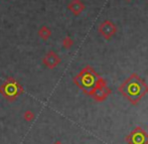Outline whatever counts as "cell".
<instances>
[{
	"mask_svg": "<svg viewBox=\"0 0 148 144\" xmlns=\"http://www.w3.org/2000/svg\"><path fill=\"white\" fill-rule=\"evenodd\" d=\"M148 91V87L141 81L136 75H132L122 86L120 87V92L127 97L131 102L136 103L141 97L145 95Z\"/></svg>",
	"mask_w": 148,
	"mask_h": 144,
	"instance_id": "cell-1",
	"label": "cell"
},
{
	"mask_svg": "<svg viewBox=\"0 0 148 144\" xmlns=\"http://www.w3.org/2000/svg\"><path fill=\"white\" fill-rule=\"evenodd\" d=\"M75 83L81 89L91 95L98 86V81H96V74L90 67H87L85 70L81 72L79 76L75 78Z\"/></svg>",
	"mask_w": 148,
	"mask_h": 144,
	"instance_id": "cell-2",
	"label": "cell"
},
{
	"mask_svg": "<svg viewBox=\"0 0 148 144\" xmlns=\"http://www.w3.org/2000/svg\"><path fill=\"white\" fill-rule=\"evenodd\" d=\"M0 93L7 101L13 102L23 93V88L13 78H9L0 86Z\"/></svg>",
	"mask_w": 148,
	"mask_h": 144,
	"instance_id": "cell-3",
	"label": "cell"
},
{
	"mask_svg": "<svg viewBox=\"0 0 148 144\" xmlns=\"http://www.w3.org/2000/svg\"><path fill=\"white\" fill-rule=\"evenodd\" d=\"M116 30H117L116 26L114 25L110 20L104 21L103 23H101V25H100V27H99V31H100V33H101V35L106 39H109L110 37L113 36V35L115 34Z\"/></svg>",
	"mask_w": 148,
	"mask_h": 144,
	"instance_id": "cell-4",
	"label": "cell"
},
{
	"mask_svg": "<svg viewBox=\"0 0 148 144\" xmlns=\"http://www.w3.org/2000/svg\"><path fill=\"white\" fill-rule=\"evenodd\" d=\"M43 64L45 67H47L49 69H53L57 66H59L60 62V58L57 53H55L53 51H49L45 56L42 60Z\"/></svg>",
	"mask_w": 148,
	"mask_h": 144,
	"instance_id": "cell-5",
	"label": "cell"
},
{
	"mask_svg": "<svg viewBox=\"0 0 148 144\" xmlns=\"http://www.w3.org/2000/svg\"><path fill=\"white\" fill-rule=\"evenodd\" d=\"M85 6L80 0H73L70 4H69V9L75 14V15H79L81 12L84 10Z\"/></svg>",
	"mask_w": 148,
	"mask_h": 144,
	"instance_id": "cell-6",
	"label": "cell"
},
{
	"mask_svg": "<svg viewBox=\"0 0 148 144\" xmlns=\"http://www.w3.org/2000/svg\"><path fill=\"white\" fill-rule=\"evenodd\" d=\"M51 30H49L47 26H42V27L39 29V36H40L41 38L47 39L49 36H51Z\"/></svg>",
	"mask_w": 148,
	"mask_h": 144,
	"instance_id": "cell-7",
	"label": "cell"
},
{
	"mask_svg": "<svg viewBox=\"0 0 148 144\" xmlns=\"http://www.w3.org/2000/svg\"><path fill=\"white\" fill-rule=\"evenodd\" d=\"M23 118L25 119V121H27V122H30V121H32L33 119H34V113H33L32 111H30V110H28V111H25L23 113Z\"/></svg>",
	"mask_w": 148,
	"mask_h": 144,
	"instance_id": "cell-8",
	"label": "cell"
},
{
	"mask_svg": "<svg viewBox=\"0 0 148 144\" xmlns=\"http://www.w3.org/2000/svg\"><path fill=\"white\" fill-rule=\"evenodd\" d=\"M72 45H73V40L70 37H66V38H64V41H62V45H64V47H66V49H70V47H72Z\"/></svg>",
	"mask_w": 148,
	"mask_h": 144,
	"instance_id": "cell-9",
	"label": "cell"
},
{
	"mask_svg": "<svg viewBox=\"0 0 148 144\" xmlns=\"http://www.w3.org/2000/svg\"><path fill=\"white\" fill-rule=\"evenodd\" d=\"M55 144H62V143H60V142H56Z\"/></svg>",
	"mask_w": 148,
	"mask_h": 144,
	"instance_id": "cell-10",
	"label": "cell"
},
{
	"mask_svg": "<svg viewBox=\"0 0 148 144\" xmlns=\"http://www.w3.org/2000/svg\"><path fill=\"white\" fill-rule=\"evenodd\" d=\"M128 1H130V0H128Z\"/></svg>",
	"mask_w": 148,
	"mask_h": 144,
	"instance_id": "cell-11",
	"label": "cell"
}]
</instances>
